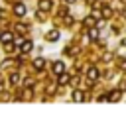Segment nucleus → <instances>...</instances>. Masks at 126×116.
<instances>
[{"instance_id":"f3484780","label":"nucleus","mask_w":126,"mask_h":116,"mask_svg":"<svg viewBox=\"0 0 126 116\" xmlns=\"http://www.w3.org/2000/svg\"><path fill=\"white\" fill-rule=\"evenodd\" d=\"M16 29H18V31H26V26H22V24H18V26H16Z\"/></svg>"},{"instance_id":"dca6fc26","label":"nucleus","mask_w":126,"mask_h":116,"mask_svg":"<svg viewBox=\"0 0 126 116\" xmlns=\"http://www.w3.org/2000/svg\"><path fill=\"white\" fill-rule=\"evenodd\" d=\"M65 53H67V55H73L75 49H73V47H65Z\"/></svg>"},{"instance_id":"1a4fd4ad","label":"nucleus","mask_w":126,"mask_h":116,"mask_svg":"<svg viewBox=\"0 0 126 116\" xmlns=\"http://www.w3.org/2000/svg\"><path fill=\"white\" fill-rule=\"evenodd\" d=\"M39 10H43V12L51 10V0H41L39 2Z\"/></svg>"},{"instance_id":"412c9836","label":"nucleus","mask_w":126,"mask_h":116,"mask_svg":"<svg viewBox=\"0 0 126 116\" xmlns=\"http://www.w3.org/2000/svg\"><path fill=\"white\" fill-rule=\"evenodd\" d=\"M124 18H126V10H124Z\"/></svg>"},{"instance_id":"20e7f679","label":"nucleus","mask_w":126,"mask_h":116,"mask_svg":"<svg viewBox=\"0 0 126 116\" xmlns=\"http://www.w3.org/2000/svg\"><path fill=\"white\" fill-rule=\"evenodd\" d=\"M12 39H14V33H10V31L0 33V41H2V43H8V41H12Z\"/></svg>"},{"instance_id":"6e6552de","label":"nucleus","mask_w":126,"mask_h":116,"mask_svg":"<svg viewBox=\"0 0 126 116\" xmlns=\"http://www.w3.org/2000/svg\"><path fill=\"white\" fill-rule=\"evenodd\" d=\"M53 73H55V75H61V73H63V63H61V61H55V63H53Z\"/></svg>"},{"instance_id":"6ab92c4d","label":"nucleus","mask_w":126,"mask_h":116,"mask_svg":"<svg viewBox=\"0 0 126 116\" xmlns=\"http://www.w3.org/2000/svg\"><path fill=\"white\" fill-rule=\"evenodd\" d=\"M120 88H126V81H122V83H120Z\"/></svg>"},{"instance_id":"9b49d317","label":"nucleus","mask_w":126,"mask_h":116,"mask_svg":"<svg viewBox=\"0 0 126 116\" xmlns=\"http://www.w3.org/2000/svg\"><path fill=\"white\" fill-rule=\"evenodd\" d=\"M102 16H104V18H110V16H112V10H110L108 6H104V8H102Z\"/></svg>"},{"instance_id":"ddd939ff","label":"nucleus","mask_w":126,"mask_h":116,"mask_svg":"<svg viewBox=\"0 0 126 116\" xmlns=\"http://www.w3.org/2000/svg\"><path fill=\"white\" fill-rule=\"evenodd\" d=\"M89 37H91V39H96V37H98V29H94V28H93V29H91V33H89Z\"/></svg>"},{"instance_id":"9d476101","label":"nucleus","mask_w":126,"mask_h":116,"mask_svg":"<svg viewBox=\"0 0 126 116\" xmlns=\"http://www.w3.org/2000/svg\"><path fill=\"white\" fill-rule=\"evenodd\" d=\"M108 100H110V102H116V100H120V90H112V92L108 94Z\"/></svg>"},{"instance_id":"4468645a","label":"nucleus","mask_w":126,"mask_h":116,"mask_svg":"<svg viewBox=\"0 0 126 116\" xmlns=\"http://www.w3.org/2000/svg\"><path fill=\"white\" fill-rule=\"evenodd\" d=\"M18 81H20V77H18V75H16V73H14V75H12V77H10V83H12V85H16V83H18Z\"/></svg>"},{"instance_id":"39448f33","label":"nucleus","mask_w":126,"mask_h":116,"mask_svg":"<svg viewBox=\"0 0 126 116\" xmlns=\"http://www.w3.org/2000/svg\"><path fill=\"white\" fill-rule=\"evenodd\" d=\"M87 75H89L91 81H96V79H98V69H96V67H91V69L87 71Z\"/></svg>"},{"instance_id":"423d86ee","label":"nucleus","mask_w":126,"mask_h":116,"mask_svg":"<svg viewBox=\"0 0 126 116\" xmlns=\"http://www.w3.org/2000/svg\"><path fill=\"white\" fill-rule=\"evenodd\" d=\"M71 98H73L75 102H83V100H85V94H83V90H75V92L71 94Z\"/></svg>"},{"instance_id":"2eb2a0df","label":"nucleus","mask_w":126,"mask_h":116,"mask_svg":"<svg viewBox=\"0 0 126 116\" xmlns=\"http://www.w3.org/2000/svg\"><path fill=\"white\" fill-rule=\"evenodd\" d=\"M35 16H37V20H39V22H43V20H45V16H43V10H41V12L37 10V14H35Z\"/></svg>"},{"instance_id":"7ed1b4c3","label":"nucleus","mask_w":126,"mask_h":116,"mask_svg":"<svg viewBox=\"0 0 126 116\" xmlns=\"http://www.w3.org/2000/svg\"><path fill=\"white\" fill-rule=\"evenodd\" d=\"M45 39H47V41H57V39H59V31H57V29H51V31H47Z\"/></svg>"},{"instance_id":"f257e3e1","label":"nucleus","mask_w":126,"mask_h":116,"mask_svg":"<svg viewBox=\"0 0 126 116\" xmlns=\"http://www.w3.org/2000/svg\"><path fill=\"white\" fill-rule=\"evenodd\" d=\"M32 47H33V43H32L30 39H26V41H22L20 51H22V53H30V51H32Z\"/></svg>"},{"instance_id":"0eeeda50","label":"nucleus","mask_w":126,"mask_h":116,"mask_svg":"<svg viewBox=\"0 0 126 116\" xmlns=\"http://www.w3.org/2000/svg\"><path fill=\"white\" fill-rule=\"evenodd\" d=\"M33 67L41 71V69L45 67V59H43V57H37V59H33Z\"/></svg>"},{"instance_id":"f8f14e48","label":"nucleus","mask_w":126,"mask_h":116,"mask_svg":"<svg viewBox=\"0 0 126 116\" xmlns=\"http://www.w3.org/2000/svg\"><path fill=\"white\" fill-rule=\"evenodd\" d=\"M67 83H69V77L61 73V75H59V85H67Z\"/></svg>"},{"instance_id":"a211bd4d","label":"nucleus","mask_w":126,"mask_h":116,"mask_svg":"<svg viewBox=\"0 0 126 116\" xmlns=\"http://www.w3.org/2000/svg\"><path fill=\"white\" fill-rule=\"evenodd\" d=\"M26 87H33V79H26Z\"/></svg>"},{"instance_id":"f03ea898","label":"nucleus","mask_w":126,"mask_h":116,"mask_svg":"<svg viewBox=\"0 0 126 116\" xmlns=\"http://www.w3.org/2000/svg\"><path fill=\"white\" fill-rule=\"evenodd\" d=\"M14 12H16V16H24V14H26V4L18 2V4L14 6Z\"/></svg>"},{"instance_id":"aec40b11","label":"nucleus","mask_w":126,"mask_h":116,"mask_svg":"<svg viewBox=\"0 0 126 116\" xmlns=\"http://www.w3.org/2000/svg\"><path fill=\"white\" fill-rule=\"evenodd\" d=\"M65 2H69V4H71V2H75V0H65Z\"/></svg>"}]
</instances>
